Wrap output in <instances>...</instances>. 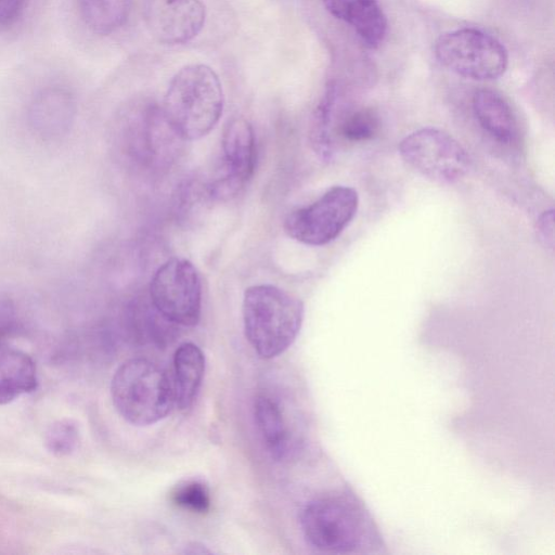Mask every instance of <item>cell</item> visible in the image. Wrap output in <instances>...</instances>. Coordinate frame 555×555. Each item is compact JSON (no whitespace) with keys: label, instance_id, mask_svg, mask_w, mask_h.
<instances>
[{"label":"cell","instance_id":"4","mask_svg":"<svg viewBox=\"0 0 555 555\" xmlns=\"http://www.w3.org/2000/svg\"><path fill=\"white\" fill-rule=\"evenodd\" d=\"M111 397L130 424L146 426L165 418L176 404L172 378L146 359H130L114 373Z\"/></svg>","mask_w":555,"mask_h":555},{"label":"cell","instance_id":"10","mask_svg":"<svg viewBox=\"0 0 555 555\" xmlns=\"http://www.w3.org/2000/svg\"><path fill=\"white\" fill-rule=\"evenodd\" d=\"M221 142L224 171L212 192L217 196H229L240 191L254 173L256 141L251 125L243 117L231 119Z\"/></svg>","mask_w":555,"mask_h":555},{"label":"cell","instance_id":"14","mask_svg":"<svg viewBox=\"0 0 555 555\" xmlns=\"http://www.w3.org/2000/svg\"><path fill=\"white\" fill-rule=\"evenodd\" d=\"M473 112L480 127L495 141L509 144L517 135V121L508 102L498 92L478 90L473 98Z\"/></svg>","mask_w":555,"mask_h":555},{"label":"cell","instance_id":"9","mask_svg":"<svg viewBox=\"0 0 555 555\" xmlns=\"http://www.w3.org/2000/svg\"><path fill=\"white\" fill-rule=\"evenodd\" d=\"M201 0H146L145 21L151 34L165 44H182L196 37L205 23Z\"/></svg>","mask_w":555,"mask_h":555},{"label":"cell","instance_id":"12","mask_svg":"<svg viewBox=\"0 0 555 555\" xmlns=\"http://www.w3.org/2000/svg\"><path fill=\"white\" fill-rule=\"evenodd\" d=\"M336 18L349 24L371 49L378 48L387 34V20L377 0H322Z\"/></svg>","mask_w":555,"mask_h":555},{"label":"cell","instance_id":"20","mask_svg":"<svg viewBox=\"0 0 555 555\" xmlns=\"http://www.w3.org/2000/svg\"><path fill=\"white\" fill-rule=\"evenodd\" d=\"M376 114L370 109H360L348 115L339 126L340 135L350 142L369 141L378 131Z\"/></svg>","mask_w":555,"mask_h":555},{"label":"cell","instance_id":"7","mask_svg":"<svg viewBox=\"0 0 555 555\" xmlns=\"http://www.w3.org/2000/svg\"><path fill=\"white\" fill-rule=\"evenodd\" d=\"M399 153L410 167L437 183H454L470 168L466 150L449 133L436 128L408 134L399 144Z\"/></svg>","mask_w":555,"mask_h":555},{"label":"cell","instance_id":"22","mask_svg":"<svg viewBox=\"0 0 555 555\" xmlns=\"http://www.w3.org/2000/svg\"><path fill=\"white\" fill-rule=\"evenodd\" d=\"M27 0H0V25L15 22L24 11Z\"/></svg>","mask_w":555,"mask_h":555},{"label":"cell","instance_id":"13","mask_svg":"<svg viewBox=\"0 0 555 555\" xmlns=\"http://www.w3.org/2000/svg\"><path fill=\"white\" fill-rule=\"evenodd\" d=\"M37 386V371L31 357L0 343V405L35 391Z\"/></svg>","mask_w":555,"mask_h":555},{"label":"cell","instance_id":"11","mask_svg":"<svg viewBox=\"0 0 555 555\" xmlns=\"http://www.w3.org/2000/svg\"><path fill=\"white\" fill-rule=\"evenodd\" d=\"M74 117V98L61 88L40 91L34 98L28 112L30 127L43 139H56L66 134Z\"/></svg>","mask_w":555,"mask_h":555},{"label":"cell","instance_id":"3","mask_svg":"<svg viewBox=\"0 0 555 555\" xmlns=\"http://www.w3.org/2000/svg\"><path fill=\"white\" fill-rule=\"evenodd\" d=\"M304 311L299 298L278 286H249L242 305L246 339L259 357H278L296 339Z\"/></svg>","mask_w":555,"mask_h":555},{"label":"cell","instance_id":"17","mask_svg":"<svg viewBox=\"0 0 555 555\" xmlns=\"http://www.w3.org/2000/svg\"><path fill=\"white\" fill-rule=\"evenodd\" d=\"M86 25L95 34L109 35L127 22L132 0H78Z\"/></svg>","mask_w":555,"mask_h":555},{"label":"cell","instance_id":"1","mask_svg":"<svg viewBox=\"0 0 555 555\" xmlns=\"http://www.w3.org/2000/svg\"><path fill=\"white\" fill-rule=\"evenodd\" d=\"M299 521L307 543L323 553H370L382 545L371 514L347 489L309 501Z\"/></svg>","mask_w":555,"mask_h":555},{"label":"cell","instance_id":"6","mask_svg":"<svg viewBox=\"0 0 555 555\" xmlns=\"http://www.w3.org/2000/svg\"><path fill=\"white\" fill-rule=\"evenodd\" d=\"M359 196L354 189L336 185L312 204L289 212L283 223L293 240L322 246L335 240L357 214Z\"/></svg>","mask_w":555,"mask_h":555},{"label":"cell","instance_id":"16","mask_svg":"<svg viewBox=\"0 0 555 555\" xmlns=\"http://www.w3.org/2000/svg\"><path fill=\"white\" fill-rule=\"evenodd\" d=\"M255 423L266 448L278 460L289 452L291 434L280 404L272 397L260 395L254 404Z\"/></svg>","mask_w":555,"mask_h":555},{"label":"cell","instance_id":"18","mask_svg":"<svg viewBox=\"0 0 555 555\" xmlns=\"http://www.w3.org/2000/svg\"><path fill=\"white\" fill-rule=\"evenodd\" d=\"M79 428L72 418H62L53 422L44 434V448L54 456L70 455L79 443Z\"/></svg>","mask_w":555,"mask_h":555},{"label":"cell","instance_id":"21","mask_svg":"<svg viewBox=\"0 0 555 555\" xmlns=\"http://www.w3.org/2000/svg\"><path fill=\"white\" fill-rule=\"evenodd\" d=\"M17 311L14 302L0 295V343L10 337L17 327Z\"/></svg>","mask_w":555,"mask_h":555},{"label":"cell","instance_id":"8","mask_svg":"<svg viewBox=\"0 0 555 555\" xmlns=\"http://www.w3.org/2000/svg\"><path fill=\"white\" fill-rule=\"evenodd\" d=\"M150 295L157 311L168 321L183 326L197 324L202 309L199 275L186 259L171 258L154 273Z\"/></svg>","mask_w":555,"mask_h":555},{"label":"cell","instance_id":"2","mask_svg":"<svg viewBox=\"0 0 555 555\" xmlns=\"http://www.w3.org/2000/svg\"><path fill=\"white\" fill-rule=\"evenodd\" d=\"M223 104L222 86L215 70L204 64H192L172 77L162 112L177 138L195 141L215 128Z\"/></svg>","mask_w":555,"mask_h":555},{"label":"cell","instance_id":"5","mask_svg":"<svg viewBox=\"0 0 555 555\" xmlns=\"http://www.w3.org/2000/svg\"><path fill=\"white\" fill-rule=\"evenodd\" d=\"M435 54L449 70L479 81L500 78L508 63L505 47L494 37L475 28L441 35L435 43Z\"/></svg>","mask_w":555,"mask_h":555},{"label":"cell","instance_id":"19","mask_svg":"<svg viewBox=\"0 0 555 555\" xmlns=\"http://www.w3.org/2000/svg\"><path fill=\"white\" fill-rule=\"evenodd\" d=\"M171 502L183 509L204 514L209 511L210 495L206 485L198 480L185 481L170 493Z\"/></svg>","mask_w":555,"mask_h":555},{"label":"cell","instance_id":"23","mask_svg":"<svg viewBox=\"0 0 555 555\" xmlns=\"http://www.w3.org/2000/svg\"><path fill=\"white\" fill-rule=\"evenodd\" d=\"M540 240L551 248L554 245V211L550 209L544 211L538 221L537 228Z\"/></svg>","mask_w":555,"mask_h":555},{"label":"cell","instance_id":"15","mask_svg":"<svg viewBox=\"0 0 555 555\" xmlns=\"http://www.w3.org/2000/svg\"><path fill=\"white\" fill-rule=\"evenodd\" d=\"M173 372L176 404L186 410L196 399L203 382L205 357L202 350L192 343L180 345L173 356Z\"/></svg>","mask_w":555,"mask_h":555}]
</instances>
